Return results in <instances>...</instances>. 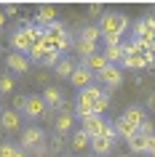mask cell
Masks as SVG:
<instances>
[{"instance_id":"obj_1","label":"cell","mask_w":155,"mask_h":157,"mask_svg":"<svg viewBox=\"0 0 155 157\" xmlns=\"http://www.w3.org/2000/svg\"><path fill=\"white\" fill-rule=\"evenodd\" d=\"M104 88L102 85H88V88H83L80 93H78V101H75V115L80 117H88V115H94V101L99 99V96H104Z\"/></svg>"},{"instance_id":"obj_2","label":"cell","mask_w":155,"mask_h":157,"mask_svg":"<svg viewBox=\"0 0 155 157\" xmlns=\"http://www.w3.org/2000/svg\"><path fill=\"white\" fill-rule=\"evenodd\" d=\"M128 29V16L126 13H118V11H107L102 13V21H99V32L102 35H120Z\"/></svg>"},{"instance_id":"obj_3","label":"cell","mask_w":155,"mask_h":157,"mask_svg":"<svg viewBox=\"0 0 155 157\" xmlns=\"http://www.w3.org/2000/svg\"><path fill=\"white\" fill-rule=\"evenodd\" d=\"M134 40H147V43H153L155 37V16H145V19H139V21H134Z\"/></svg>"},{"instance_id":"obj_4","label":"cell","mask_w":155,"mask_h":157,"mask_svg":"<svg viewBox=\"0 0 155 157\" xmlns=\"http://www.w3.org/2000/svg\"><path fill=\"white\" fill-rule=\"evenodd\" d=\"M46 112H48V104H46L43 96H24V115L27 117L38 120V117H43Z\"/></svg>"},{"instance_id":"obj_5","label":"cell","mask_w":155,"mask_h":157,"mask_svg":"<svg viewBox=\"0 0 155 157\" xmlns=\"http://www.w3.org/2000/svg\"><path fill=\"white\" fill-rule=\"evenodd\" d=\"M43 141H46V133H43L38 125H30V128L22 133V149H24V152L35 149L38 144H43Z\"/></svg>"},{"instance_id":"obj_6","label":"cell","mask_w":155,"mask_h":157,"mask_svg":"<svg viewBox=\"0 0 155 157\" xmlns=\"http://www.w3.org/2000/svg\"><path fill=\"white\" fill-rule=\"evenodd\" d=\"M94 77H96V75L88 72V69L80 64V67H75V69H72V75H70V83H72L75 88H80V91H83V88L94 85Z\"/></svg>"},{"instance_id":"obj_7","label":"cell","mask_w":155,"mask_h":157,"mask_svg":"<svg viewBox=\"0 0 155 157\" xmlns=\"http://www.w3.org/2000/svg\"><path fill=\"white\" fill-rule=\"evenodd\" d=\"M11 48L16 51V53H24V56H27V51L32 48V43H30V32H27V27H19L16 32L11 35Z\"/></svg>"},{"instance_id":"obj_8","label":"cell","mask_w":155,"mask_h":157,"mask_svg":"<svg viewBox=\"0 0 155 157\" xmlns=\"http://www.w3.org/2000/svg\"><path fill=\"white\" fill-rule=\"evenodd\" d=\"M96 77L107 85V88H115V85H120V80H123V77H120V67H115V64H107Z\"/></svg>"},{"instance_id":"obj_9","label":"cell","mask_w":155,"mask_h":157,"mask_svg":"<svg viewBox=\"0 0 155 157\" xmlns=\"http://www.w3.org/2000/svg\"><path fill=\"white\" fill-rule=\"evenodd\" d=\"M115 133H118L120 139L128 141L131 136H137V133H139V125H137V123H131L128 117H123V115H120L118 120H115Z\"/></svg>"},{"instance_id":"obj_10","label":"cell","mask_w":155,"mask_h":157,"mask_svg":"<svg viewBox=\"0 0 155 157\" xmlns=\"http://www.w3.org/2000/svg\"><path fill=\"white\" fill-rule=\"evenodd\" d=\"M19 125H22L19 112H14V109H3V112H0V128H3V131L14 133V131H19Z\"/></svg>"},{"instance_id":"obj_11","label":"cell","mask_w":155,"mask_h":157,"mask_svg":"<svg viewBox=\"0 0 155 157\" xmlns=\"http://www.w3.org/2000/svg\"><path fill=\"white\" fill-rule=\"evenodd\" d=\"M6 64H8L11 72L24 75L27 69H30V59H27L24 53H16V51H14V53H8V56H6Z\"/></svg>"},{"instance_id":"obj_12","label":"cell","mask_w":155,"mask_h":157,"mask_svg":"<svg viewBox=\"0 0 155 157\" xmlns=\"http://www.w3.org/2000/svg\"><path fill=\"white\" fill-rule=\"evenodd\" d=\"M35 21H38V27H48L51 21H56V6H51V3H46V6H38Z\"/></svg>"},{"instance_id":"obj_13","label":"cell","mask_w":155,"mask_h":157,"mask_svg":"<svg viewBox=\"0 0 155 157\" xmlns=\"http://www.w3.org/2000/svg\"><path fill=\"white\" fill-rule=\"evenodd\" d=\"M80 123H83V131L94 139V136H99V133H102V128H104L107 120H104V117H99V115H88V117H83Z\"/></svg>"},{"instance_id":"obj_14","label":"cell","mask_w":155,"mask_h":157,"mask_svg":"<svg viewBox=\"0 0 155 157\" xmlns=\"http://www.w3.org/2000/svg\"><path fill=\"white\" fill-rule=\"evenodd\" d=\"M72 123H75V115H72V112H59L56 120H54V128H56L59 136H64V133L72 131Z\"/></svg>"},{"instance_id":"obj_15","label":"cell","mask_w":155,"mask_h":157,"mask_svg":"<svg viewBox=\"0 0 155 157\" xmlns=\"http://www.w3.org/2000/svg\"><path fill=\"white\" fill-rule=\"evenodd\" d=\"M70 147H72V152H86V149L91 147V136L86 131H75L72 136H70Z\"/></svg>"},{"instance_id":"obj_16","label":"cell","mask_w":155,"mask_h":157,"mask_svg":"<svg viewBox=\"0 0 155 157\" xmlns=\"http://www.w3.org/2000/svg\"><path fill=\"white\" fill-rule=\"evenodd\" d=\"M83 67L88 69V72H94V75H99L102 69L107 67V59H104V53H94V56H88V59H83Z\"/></svg>"},{"instance_id":"obj_17","label":"cell","mask_w":155,"mask_h":157,"mask_svg":"<svg viewBox=\"0 0 155 157\" xmlns=\"http://www.w3.org/2000/svg\"><path fill=\"white\" fill-rule=\"evenodd\" d=\"M112 144H115V141H110V139L94 136V139H91V152H94L96 157H102V155H110V152H112Z\"/></svg>"},{"instance_id":"obj_18","label":"cell","mask_w":155,"mask_h":157,"mask_svg":"<svg viewBox=\"0 0 155 157\" xmlns=\"http://www.w3.org/2000/svg\"><path fill=\"white\" fill-rule=\"evenodd\" d=\"M126 69H145L147 67V59L139 56V53H123V61H120Z\"/></svg>"},{"instance_id":"obj_19","label":"cell","mask_w":155,"mask_h":157,"mask_svg":"<svg viewBox=\"0 0 155 157\" xmlns=\"http://www.w3.org/2000/svg\"><path fill=\"white\" fill-rule=\"evenodd\" d=\"M147 136H142V133H137V136H131L128 139V152H134V155H147Z\"/></svg>"},{"instance_id":"obj_20","label":"cell","mask_w":155,"mask_h":157,"mask_svg":"<svg viewBox=\"0 0 155 157\" xmlns=\"http://www.w3.org/2000/svg\"><path fill=\"white\" fill-rule=\"evenodd\" d=\"M104 59H107V64H118V61H123V43L120 45H104Z\"/></svg>"},{"instance_id":"obj_21","label":"cell","mask_w":155,"mask_h":157,"mask_svg":"<svg viewBox=\"0 0 155 157\" xmlns=\"http://www.w3.org/2000/svg\"><path fill=\"white\" fill-rule=\"evenodd\" d=\"M43 99H46V104H48L51 109H56L62 101H64V96H62V91L59 88H46L43 91Z\"/></svg>"},{"instance_id":"obj_22","label":"cell","mask_w":155,"mask_h":157,"mask_svg":"<svg viewBox=\"0 0 155 157\" xmlns=\"http://www.w3.org/2000/svg\"><path fill=\"white\" fill-rule=\"evenodd\" d=\"M54 69H56L59 77H70L72 69H75V61H72V59H67V56H62V59H59V64L54 67Z\"/></svg>"},{"instance_id":"obj_23","label":"cell","mask_w":155,"mask_h":157,"mask_svg":"<svg viewBox=\"0 0 155 157\" xmlns=\"http://www.w3.org/2000/svg\"><path fill=\"white\" fill-rule=\"evenodd\" d=\"M46 147H48V155H62V147H64V136L54 133V136L46 141Z\"/></svg>"},{"instance_id":"obj_24","label":"cell","mask_w":155,"mask_h":157,"mask_svg":"<svg viewBox=\"0 0 155 157\" xmlns=\"http://www.w3.org/2000/svg\"><path fill=\"white\" fill-rule=\"evenodd\" d=\"M75 51H78V56H80V59H88V56H94V53H96V43H86V40H78Z\"/></svg>"},{"instance_id":"obj_25","label":"cell","mask_w":155,"mask_h":157,"mask_svg":"<svg viewBox=\"0 0 155 157\" xmlns=\"http://www.w3.org/2000/svg\"><path fill=\"white\" fill-rule=\"evenodd\" d=\"M99 37H102V32H99V27H83L80 29V40H86V43H96Z\"/></svg>"},{"instance_id":"obj_26","label":"cell","mask_w":155,"mask_h":157,"mask_svg":"<svg viewBox=\"0 0 155 157\" xmlns=\"http://www.w3.org/2000/svg\"><path fill=\"white\" fill-rule=\"evenodd\" d=\"M123 117H128V120H131V123H137V125H142V120H145V109H142V107H128V109H126V112H123Z\"/></svg>"},{"instance_id":"obj_27","label":"cell","mask_w":155,"mask_h":157,"mask_svg":"<svg viewBox=\"0 0 155 157\" xmlns=\"http://www.w3.org/2000/svg\"><path fill=\"white\" fill-rule=\"evenodd\" d=\"M46 35H48V37H64L67 29H64V24H62V21H51V24L46 27Z\"/></svg>"},{"instance_id":"obj_28","label":"cell","mask_w":155,"mask_h":157,"mask_svg":"<svg viewBox=\"0 0 155 157\" xmlns=\"http://www.w3.org/2000/svg\"><path fill=\"white\" fill-rule=\"evenodd\" d=\"M107 107H110V99H107V93H104V96H99V99L94 101V115L102 117V115L107 112Z\"/></svg>"},{"instance_id":"obj_29","label":"cell","mask_w":155,"mask_h":157,"mask_svg":"<svg viewBox=\"0 0 155 157\" xmlns=\"http://www.w3.org/2000/svg\"><path fill=\"white\" fill-rule=\"evenodd\" d=\"M139 133H142V136H147V139H150V136H155V123L153 120H142V125H139Z\"/></svg>"},{"instance_id":"obj_30","label":"cell","mask_w":155,"mask_h":157,"mask_svg":"<svg viewBox=\"0 0 155 157\" xmlns=\"http://www.w3.org/2000/svg\"><path fill=\"white\" fill-rule=\"evenodd\" d=\"M14 91V77L11 75H0V93H11Z\"/></svg>"},{"instance_id":"obj_31","label":"cell","mask_w":155,"mask_h":157,"mask_svg":"<svg viewBox=\"0 0 155 157\" xmlns=\"http://www.w3.org/2000/svg\"><path fill=\"white\" fill-rule=\"evenodd\" d=\"M59 59H62V53H56V51H48V53H46L40 61H43L46 67H56V64H59Z\"/></svg>"},{"instance_id":"obj_32","label":"cell","mask_w":155,"mask_h":157,"mask_svg":"<svg viewBox=\"0 0 155 157\" xmlns=\"http://www.w3.org/2000/svg\"><path fill=\"white\" fill-rule=\"evenodd\" d=\"M99 136H102V139L115 141V136H118V133H115V125H112V123H104V128H102V133H99Z\"/></svg>"},{"instance_id":"obj_33","label":"cell","mask_w":155,"mask_h":157,"mask_svg":"<svg viewBox=\"0 0 155 157\" xmlns=\"http://www.w3.org/2000/svg\"><path fill=\"white\" fill-rule=\"evenodd\" d=\"M67 48H70V37H67V35H64V37H56V51H59V53H64Z\"/></svg>"},{"instance_id":"obj_34","label":"cell","mask_w":155,"mask_h":157,"mask_svg":"<svg viewBox=\"0 0 155 157\" xmlns=\"http://www.w3.org/2000/svg\"><path fill=\"white\" fill-rule=\"evenodd\" d=\"M88 13H91V16H102V13H104V6H102V3H91Z\"/></svg>"},{"instance_id":"obj_35","label":"cell","mask_w":155,"mask_h":157,"mask_svg":"<svg viewBox=\"0 0 155 157\" xmlns=\"http://www.w3.org/2000/svg\"><path fill=\"white\" fill-rule=\"evenodd\" d=\"M102 37H104V45H120V35H102Z\"/></svg>"},{"instance_id":"obj_36","label":"cell","mask_w":155,"mask_h":157,"mask_svg":"<svg viewBox=\"0 0 155 157\" xmlns=\"http://www.w3.org/2000/svg\"><path fill=\"white\" fill-rule=\"evenodd\" d=\"M14 149H16L14 144H0V157H11V155H14Z\"/></svg>"},{"instance_id":"obj_37","label":"cell","mask_w":155,"mask_h":157,"mask_svg":"<svg viewBox=\"0 0 155 157\" xmlns=\"http://www.w3.org/2000/svg\"><path fill=\"white\" fill-rule=\"evenodd\" d=\"M32 152H35V157H46V155H48V147H46V141H43V144H38Z\"/></svg>"},{"instance_id":"obj_38","label":"cell","mask_w":155,"mask_h":157,"mask_svg":"<svg viewBox=\"0 0 155 157\" xmlns=\"http://www.w3.org/2000/svg\"><path fill=\"white\" fill-rule=\"evenodd\" d=\"M14 112H24V96H16L14 99Z\"/></svg>"},{"instance_id":"obj_39","label":"cell","mask_w":155,"mask_h":157,"mask_svg":"<svg viewBox=\"0 0 155 157\" xmlns=\"http://www.w3.org/2000/svg\"><path fill=\"white\" fill-rule=\"evenodd\" d=\"M3 11H6V16L8 13H19V6L16 3H8V6H3Z\"/></svg>"},{"instance_id":"obj_40","label":"cell","mask_w":155,"mask_h":157,"mask_svg":"<svg viewBox=\"0 0 155 157\" xmlns=\"http://www.w3.org/2000/svg\"><path fill=\"white\" fill-rule=\"evenodd\" d=\"M147 155L155 157V136H150V141H147Z\"/></svg>"},{"instance_id":"obj_41","label":"cell","mask_w":155,"mask_h":157,"mask_svg":"<svg viewBox=\"0 0 155 157\" xmlns=\"http://www.w3.org/2000/svg\"><path fill=\"white\" fill-rule=\"evenodd\" d=\"M11 157H30V155H27L24 149H14V155H11Z\"/></svg>"},{"instance_id":"obj_42","label":"cell","mask_w":155,"mask_h":157,"mask_svg":"<svg viewBox=\"0 0 155 157\" xmlns=\"http://www.w3.org/2000/svg\"><path fill=\"white\" fill-rule=\"evenodd\" d=\"M6 19H8V16H6V11L0 8V29H3V27H6Z\"/></svg>"},{"instance_id":"obj_43","label":"cell","mask_w":155,"mask_h":157,"mask_svg":"<svg viewBox=\"0 0 155 157\" xmlns=\"http://www.w3.org/2000/svg\"><path fill=\"white\" fill-rule=\"evenodd\" d=\"M147 107H150V109H155V93L150 96V99H147Z\"/></svg>"},{"instance_id":"obj_44","label":"cell","mask_w":155,"mask_h":157,"mask_svg":"<svg viewBox=\"0 0 155 157\" xmlns=\"http://www.w3.org/2000/svg\"><path fill=\"white\" fill-rule=\"evenodd\" d=\"M83 157H96V155H94V152H91V155H83Z\"/></svg>"},{"instance_id":"obj_45","label":"cell","mask_w":155,"mask_h":157,"mask_svg":"<svg viewBox=\"0 0 155 157\" xmlns=\"http://www.w3.org/2000/svg\"><path fill=\"white\" fill-rule=\"evenodd\" d=\"M59 157H72V155H67V152H64V155H59Z\"/></svg>"},{"instance_id":"obj_46","label":"cell","mask_w":155,"mask_h":157,"mask_svg":"<svg viewBox=\"0 0 155 157\" xmlns=\"http://www.w3.org/2000/svg\"><path fill=\"white\" fill-rule=\"evenodd\" d=\"M153 53H155V37H153Z\"/></svg>"},{"instance_id":"obj_47","label":"cell","mask_w":155,"mask_h":157,"mask_svg":"<svg viewBox=\"0 0 155 157\" xmlns=\"http://www.w3.org/2000/svg\"><path fill=\"white\" fill-rule=\"evenodd\" d=\"M115 157H128V155H115Z\"/></svg>"},{"instance_id":"obj_48","label":"cell","mask_w":155,"mask_h":157,"mask_svg":"<svg viewBox=\"0 0 155 157\" xmlns=\"http://www.w3.org/2000/svg\"><path fill=\"white\" fill-rule=\"evenodd\" d=\"M0 56H3V48H0Z\"/></svg>"},{"instance_id":"obj_49","label":"cell","mask_w":155,"mask_h":157,"mask_svg":"<svg viewBox=\"0 0 155 157\" xmlns=\"http://www.w3.org/2000/svg\"><path fill=\"white\" fill-rule=\"evenodd\" d=\"M0 112H3V109H0Z\"/></svg>"}]
</instances>
